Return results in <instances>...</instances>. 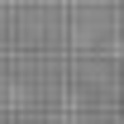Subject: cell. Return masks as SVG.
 <instances>
[{
	"mask_svg": "<svg viewBox=\"0 0 124 124\" xmlns=\"http://www.w3.org/2000/svg\"><path fill=\"white\" fill-rule=\"evenodd\" d=\"M110 124H124V110H119V115H115V119H110Z\"/></svg>",
	"mask_w": 124,
	"mask_h": 124,
	"instance_id": "6da1fadb",
	"label": "cell"
}]
</instances>
